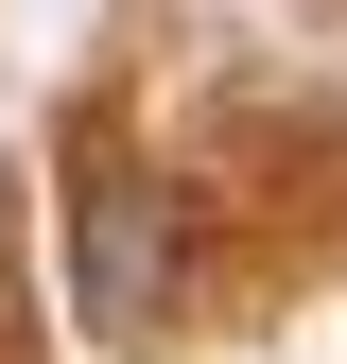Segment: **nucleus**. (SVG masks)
<instances>
[{
    "label": "nucleus",
    "mask_w": 347,
    "mask_h": 364,
    "mask_svg": "<svg viewBox=\"0 0 347 364\" xmlns=\"http://www.w3.org/2000/svg\"><path fill=\"white\" fill-rule=\"evenodd\" d=\"M156 295H174V225H156V191H105L87 208V312L105 330H156Z\"/></svg>",
    "instance_id": "1"
}]
</instances>
